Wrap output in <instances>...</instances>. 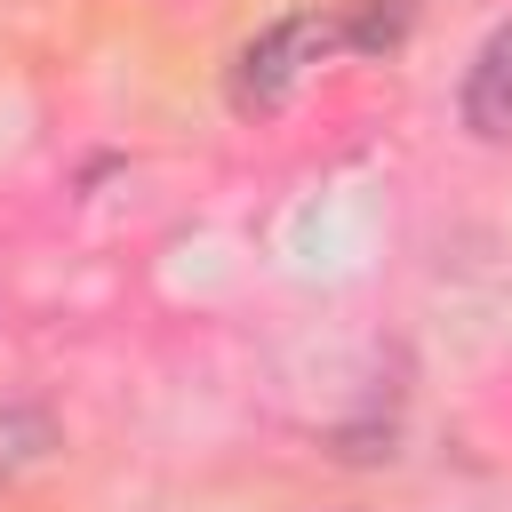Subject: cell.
Segmentation results:
<instances>
[{"mask_svg":"<svg viewBox=\"0 0 512 512\" xmlns=\"http://www.w3.org/2000/svg\"><path fill=\"white\" fill-rule=\"evenodd\" d=\"M464 128L480 144H512V24H496L464 72Z\"/></svg>","mask_w":512,"mask_h":512,"instance_id":"obj_2","label":"cell"},{"mask_svg":"<svg viewBox=\"0 0 512 512\" xmlns=\"http://www.w3.org/2000/svg\"><path fill=\"white\" fill-rule=\"evenodd\" d=\"M328 48H344V24L336 16H280L272 32H256L232 56V112H280Z\"/></svg>","mask_w":512,"mask_h":512,"instance_id":"obj_1","label":"cell"},{"mask_svg":"<svg viewBox=\"0 0 512 512\" xmlns=\"http://www.w3.org/2000/svg\"><path fill=\"white\" fill-rule=\"evenodd\" d=\"M400 32H408L400 0H360V16H344V48H392Z\"/></svg>","mask_w":512,"mask_h":512,"instance_id":"obj_3","label":"cell"}]
</instances>
